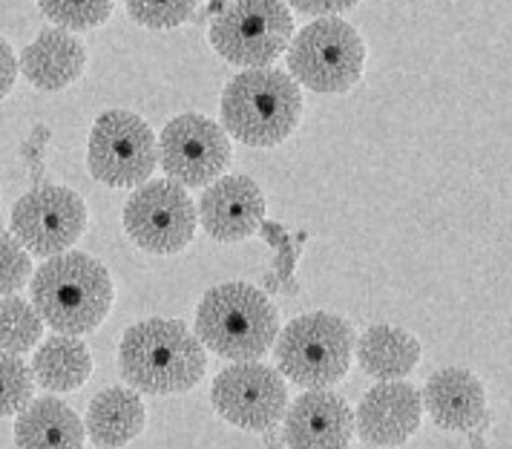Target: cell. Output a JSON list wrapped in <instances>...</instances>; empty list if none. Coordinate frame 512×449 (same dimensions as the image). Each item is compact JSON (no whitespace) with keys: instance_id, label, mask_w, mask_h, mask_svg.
Instances as JSON below:
<instances>
[{"instance_id":"obj_6","label":"cell","mask_w":512,"mask_h":449,"mask_svg":"<svg viewBox=\"0 0 512 449\" xmlns=\"http://www.w3.org/2000/svg\"><path fill=\"white\" fill-rule=\"evenodd\" d=\"M285 58L297 84L314 93L340 95L363 78L366 44L343 18L323 15L291 35Z\"/></svg>"},{"instance_id":"obj_9","label":"cell","mask_w":512,"mask_h":449,"mask_svg":"<svg viewBox=\"0 0 512 449\" xmlns=\"http://www.w3.org/2000/svg\"><path fill=\"white\" fill-rule=\"evenodd\" d=\"M199 213L173 179L144 182L124 205V231L147 254H179L193 242Z\"/></svg>"},{"instance_id":"obj_8","label":"cell","mask_w":512,"mask_h":449,"mask_svg":"<svg viewBox=\"0 0 512 449\" xmlns=\"http://www.w3.org/2000/svg\"><path fill=\"white\" fill-rule=\"evenodd\" d=\"M159 165V142L147 121L130 110H107L95 119L87 167L107 188H139Z\"/></svg>"},{"instance_id":"obj_20","label":"cell","mask_w":512,"mask_h":449,"mask_svg":"<svg viewBox=\"0 0 512 449\" xmlns=\"http://www.w3.org/2000/svg\"><path fill=\"white\" fill-rule=\"evenodd\" d=\"M354 355L366 375L377 380L409 378L418 369L423 349L418 337L395 326H372L354 340Z\"/></svg>"},{"instance_id":"obj_14","label":"cell","mask_w":512,"mask_h":449,"mask_svg":"<svg viewBox=\"0 0 512 449\" xmlns=\"http://www.w3.org/2000/svg\"><path fill=\"white\" fill-rule=\"evenodd\" d=\"M199 222L216 242H242L265 219V196L251 176L213 179L199 202Z\"/></svg>"},{"instance_id":"obj_17","label":"cell","mask_w":512,"mask_h":449,"mask_svg":"<svg viewBox=\"0 0 512 449\" xmlns=\"http://www.w3.org/2000/svg\"><path fill=\"white\" fill-rule=\"evenodd\" d=\"M18 70L35 90L58 93L84 75L87 47L70 29H47L21 52Z\"/></svg>"},{"instance_id":"obj_3","label":"cell","mask_w":512,"mask_h":449,"mask_svg":"<svg viewBox=\"0 0 512 449\" xmlns=\"http://www.w3.org/2000/svg\"><path fill=\"white\" fill-rule=\"evenodd\" d=\"M303 119V93L288 72L251 67L222 90V127L248 147H277Z\"/></svg>"},{"instance_id":"obj_22","label":"cell","mask_w":512,"mask_h":449,"mask_svg":"<svg viewBox=\"0 0 512 449\" xmlns=\"http://www.w3.org/2000/svg\"><path fill=\"white\" fill-rule=\"evenodd\" d=\"M44 337V320L24 297L6 294L0 300V352L26 355Z\"/></svg>"},{"instance_id":"obj_11","label":"cell","mask_w":512,"mask_h":449,"mask_svg":"<svg viewBox=\"0 0 512 449\" xmlns=\"http://www.w3.org/2000/svg\"><path fill=\"white\" fill-rule=\"evenodd\" d=\"M167 179L182 188H208L233 162V147L222 124L199 113H182L164 124L159 139Z\"/></svg>"},{"instance_id":"obj_5","label":"cell","mask_w":512,"mask_h":449,"mask_svg":"<svg viewBox=\"0 0 512 449\" xmlns=\"http://www.w3.org/2000/svg\"><path fill=\"white\" fill-rule=\"evenodd\" d=\"M354 326L340 314L314 311L277 331V369L303 389H328L349 375Z\"/></svg>"},{"instance_id":"obj_21","label":"cell","mask_w":512,"mask_h":449,"mask_svg":"<svg viewBox=\"0 0 512 449\" xmlns=\"http://www.w3.org/2000/svg\"><path fill=\"white\" fill-rule=\"evenodd\" d=\"M29 369L47 392H75L93 375V357L81 334H52L32 357Z\"/></svg>"},{"instance_id":"obj_10","label":"cell","mask_w":512,"mask_h":449,"mask_svg":"<svg viewBox=\"0 0 512 449\" xmlns=\"http://www.w3.org/2000/svg\"><path fill=\"white\" fill-rule=\"evenodd\" d=\"M210 401L236 429L268 432L280 424L288 409V386L280 369L259 360H236L216 375Z\"/></svg>"},{"instance_id":"obj_25","label":"cell","mask_w":512,"mask_h":449,"mask_svg":"<svg viewBox=\"0 0 512 449\" xmlns=\"http://www.w3.org/2000/svg\"><path fill=\"white\" fill-rule=\"evenodd\" d=\"M127 15L144 29H176L193 18L199 9V0H124Z\"/></svg>"},{"instance_id":"obj_27","label":"cell","mask_w":512,"mask_h":449,"mask_svg":"<svg viewBox=\"0 0 512 449\" xmlns=\"http://www.w3.org/2000/svg\"><path fill=\"white\" fill-rule=\"evenodd\" d=\"M297 12H303V15H317V18H323V15H340V12H349L354 9L360 0H288Z\"/></svg>"},{"instance_id":"obj_26","label":"cell","mask_w":512,"mask_h":449,"mask_svg":"<svg viewBox=\"0 0 512 449\" xmlns=\"http://www.w3.org/2000/svg\"><path fill=\"white\" fill-rule=\"evenodd\" d=\"M32 277V254L21 239L0 228V297L18 294Z\"/></svg>"},{"instance_id":"obj_15","label":"cell","mask_w":512,"mask_h":449,"mask_svg":"<svg viewBox=\"0 0 512 449\" xmlns=\"http://www.w3.org/2000/svg\"><path fill=\"white\" fill-rule=\"evenodd\" d=\"M282 441L288 447H349L354 441V412L328 389H308L282 415Z\"/></svg>"},{"instance_id":"obj_16","label":"cell","mask_w":512,"mask_h":449,"mask_svg":"<svg viewBox=\"0 0 512 449\" xmlns=\"http://www.w3.org/2000/svg\"><path fill=\"white\" fill-rule=\"evenodd\" d=\"M420 401H423V409L432 415V421L449 432L478 429L487 418L484 383L469 369H458V366L441 369L426 380Z\"/></svg>"},{"instance_id":"obj_7","label":"cell","mask_w":512,"mask_h":449,"mask_svg":"<svg viewBox=\"0 0 512 449\" xmlns=\"http://www.w3.org/2000/svg\"><path fill=\"white\" fill-rule=\"evenodd\" d=\"M294 18L285 0H231L210 24L213 49L236 67H271L291 44Z\"/></svg>"},{"instance_id":"obj_18","label":"cell","mask_w":512,"mask_h":449,"mask_svg":"<svg viewBox=\"0 0 512 449\" xmlns=\"http://www.w3.org/2000/svg\"><path fill=\"white\" fill-rule=\"evenodd\" d=\"M147 424V409L136 389L110 386L90 403L84 429L95 447H124L136 441Z\"/></svg>"},{"instance_id":"obj_2","label":"cell","mask_w":512,"mask_h":449,"mask_svg":"<svg viewBox=\"0 0 512 449\" xmlns=\"http://www.w3.org/2000/svg\"><path fill=\"white\" fill-rule=\"evenodd\" d=\"M29 294L41 320L58 334L95 331L116 300L110 271L81 251L47 257L32 277Z\"/></svg>"},{"instance_id":"obj_24","label":"cell","mask_w":512,"mask_h":449,"mask_svg":"<svg viewBox=\"0 0 512 449\" xmlns=\"http://www.w3.org/2000/svg\"><path fill=\"white\" fill-rule=\"evenodd\" d=\"M35 395V378L21 355L0 352V418H12Z\"/></svg>"},{"instance_id":"obj_1","label":"cell","mask_w":512,"mask_h":449,"mask_svg":"<svg viewBox=\"0 0 512 449\" xmlns=\"http://www.w3.org/2000/svg\"><path fill=\"white\" fill-rule=\"evenodd\" d=\"M121 378L144 395H182L205 378L202 340L182 320L150 317L124 331L118 346Z\"/></svg>"},{"instance_id":"obj_23","label":"cell","mask_w":512,"mask_h":449,"mask_svg":"<svg viewBox=\"0 0 512 449\" xmlns=\"http://www.w3.org/2000/svg\"><path fill=\"white\" fill-rule=\"evenodd\" d=\"M38 6L52 24L70 32H81L107 24L116 0H38Z\"/></svg>"},{"instance_id":"obj_19","label":"cell","mask_w":512,"mask_h":449,"mask_svg":"<svg viewBox=\"0 0 512 449\" xmlns=\"http://www.w3.org/2000/svg\"><path fill=\"white\" fill-rule=\"evenodd\" d=\"M87 429L84 421L75 415V409L58 398H41L26 403L18 412L15 424V444L26 449L38 447H84Z\"/></svg>"},{"instance_id":"obj_4","label":"cell","mask_w":512,"mask_h":449,"mask_svg":"<svg viewBox=\"0 0 512 449\" xmlns=\"http://www.w3.org/2000/svg\"><path fill=\"white\" fill-rule=\"evenodd\" d=\"M277 331V308L251 283L216 285L196 308V337L213 355L228 360H259L268 355Z\"/></svg>"},{"instance_id":"obj_12","label":"cell","mask_w":512,"mask_h":449,"mask_svg":"<svg viewBox=\"0 0 512 449\" xmlns=\"http://www.w3.org/2000/svg\"><path fill=\"white\" fill-rule=\"evenodd\" d=\"M87 231V205L70 188L41 185L24 193L12 208V234L32 257H55L70 251Z\"/></svg>"},{"instance_id":"obj_13","label":"cell","mask_w":512,"mask_h":449,"mask_svg":"<svg viewBox=\"0 0 512 449\" xmlns=\"http://www.w3.org/2000/svg\"><path fill=\"white\" fill-rule=\"evenodd\" d=\"M420 392L406 380H380L354 412V435L369 447H400L418 432Z\"/></svg>"},{"instance_id":"obj_28","label":"cell","mask_w":512,"mask_h":449,"mask_svg":"<svg viewBox=\"0 0 512 449\" xmlns=\"http://www.w3.org/2000/svg\"><path fill=\"white\" fill-rule=\"evenodd\" d=\"M15 81H18V55L12 52L6 38H0V101L12 93Z\"/></svg>"}]
</instances>
